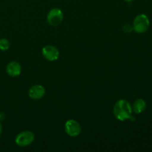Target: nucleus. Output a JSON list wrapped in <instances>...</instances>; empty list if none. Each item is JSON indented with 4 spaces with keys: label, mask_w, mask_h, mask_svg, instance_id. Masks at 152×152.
Returning <instances> with one entry per match:
<instances>
[{
    "label": "nucleus",
    "mask_w": 152,
    "mask_h": 152,
    "mask_svg": "<svg viewBox=\"0 0 152 152\" xmlns=\"http://www.w3.org/2000/svg\"><path fill=\"white\" fill-rule=\"evenodd\" d=\"M132 107L126 99H120L114 106V117L120 121L130 120L132 117Z\"/></svg>",
    "instance_id": "f257e3e1"
},
{
    "label": "nucleus",
    "mask_w": 152,
    "mask_h": 152,
    "mask_svg": "<svg viewBox=\"0 0 152 152\" xmlns=\"http://www.w3.org/2000/svg\"><path fill=\"white\" fill-rule=\"evenodd\" d=\"M133 30L137 34L146 32L150 26V21L145 14H139L136 16L133 22Z\"/></svg>",
    "instance_id": "f03ea898"
},
{
    "label": "nucleus",
    "mask_w": 152,
    "mask_h": 152,
    "mask_svg": "<svg viewBox=\"0 0 152 152\" xmlns=\"http://www.w3.org/2000/svg\"><path fill=\"white\" fill-rule=\"evenodd\" d=\"M34 134L31 131H24L16 136L15 142L20 147L28 146L34 141Z\"/></svg>",
    "instance_id": "7ed1b4c3"
},
{
    "label": "nucleus",
    "mask_w": 152,
    "mask_h": 152,
    "mask_svg": "<svg viewBox=\"0 0 152 152\" xmlns=\"http://www.w3.org/2000/svg\"><path fill=\"white\" fill-rule=\"evenodd\" d=\"M63 20V13L59 8L51 9L47 16V21L50 25L56 27L60 25Z\"/></svg>",
    "instance_id": "20e7f679"
},
{
    "label": "nucleus",
    "mask_w": 152,
    "mask_h": 152,
    "mask_svg": "<svg viewBox=\"0 0 152 152\" xmlns=\"http://www.w3.org/2000/svg\"><path fill=\"white\" fill-rule=\"evenodd\" d=\"M65 131L68 136L74 137L80 134L82 129L78 122L74 120H69L65 123Z\"/></svg>",
    "instance_id": "39448f33"
},
{
    "label": "nucleus",
    "mask_w": 152,
    "mask_h": 152,
    "mask_svg": "<svg viewBox=\"0 0 152 152\" xmlns=\"http://www.w3.org/2000/svg\"><path fill=\"white\" fill-rule=\"evenodd\" d=\"M42 56L48 61H56L59 56V51L57 48L53 45H47L42 48Z\"/></svg>",
    "instance_id": "423d86ee"
},
{
    "label": "nucleus",
    "mask_w": 152,
    "mask_h": 152,
    "mask_svg": "<svg viewBox=\"0 0 152 152\" xmlns=\"http://www.w3.org/2000/svg\"><path fill=\"white\" fill-rule=\"evenodd\" d=\"M45 94V89L41 85H35L30 88L28 95L31 99L38 100L42 99Z\"/></svg>",
    "instance_id": "0eeeda50"
},
{
    "label": "nucleus",
    "mask_w": 152,
    "mask_h": 152,
    "mask_svg": "<svg viewBox=\"0 0 152 152\" xmlns=\"http://www.w3.org/2000/svg\"><path fill=\"white\" fill-rule=\"evenodd\" d=\"M6 71H7V74L9 76L16 77L20 75L21 72H22V67H21V65L18 62L12 61V62H10L7 65Z\"/></svg>",
    "instance_id": "6e6552de"
},
{
    "label": "nucleus",
    "mask_w": 152,
    "mask_h": 152,
    "mask_svg": "<svg viewBox=\"0 0 152 152\" xmlns=\"http://www.w3.org/2000/svg\"><path fill=\"white\" fill-rule=\"evenodd\" d=\"M132 111L137 114H141L146 108V102L142 99H137L134 101L132 105Z\"/></svg>",
    "instance_id": "1a4fd4ad"
},
{
    "label": "nucleus",
    "mask_w": 152,
    "mask_h": 152,
    "mask_svg": "<svg viewBox=\"0 0 152 152\" xmlns=\"http://www.w3.org/2000/svg\"><path fill=\"white\" fill-rule=\"evenodd\" d=\"M10 48V42L7 39H0V50H7Z\"/></svg>",
    "instance_id": "9d476101"
},
{
    "label": "nucleus",
    "mask_w": 152,
    "mask_h": 152,
    "mask_svg": "<svg viewBox=\"0 0 152 152\" xmlns=\"http://www.w3.org/2000/svg\"><path fill=\"white\" fill-rule=\"evenodd\" d=\"M123 30L125 33H130L133 31V26L129 24H126V25H123Z\"/></svg>",
    "instance_id": "9b49d317"
},
{
    "label": "nucleus",
    "mask_w": 152,
    "mask_h": 152,
    "mask_svg": "<svg viewBox=\"0 0 152 152\" xmlns=\"http://www.w3.org/2000/svg\"><path fill=\"white\" fill-rule=\"evenodd\" d=\"M4 113H2V112H1L0 113V120H3L4 119Z\"/></svg>",
    "instance_id": "f8f14e48"
},
{
    "label": "nucleus",
    "mask_w": 152,
    "mask_h": 152,
    "mask_svg": "<svg viewBox=\"0 0 152 152\" xmlns=\"http://www.w3.org/2000/svg\"><path fill=\"white\" fill-rule=\"evenodd\" d=\"M1 132H2V125L0 123V136H1Z\"/></svg>",
    "instance_id": "ddd939ff"
},
{
    "label": "nucleus",
    "mask_w": 152,
    "mask_h": 152,
    "mask_svg": "<svg viewBox=\"0 0 152 152\" xmlns=\"http://www.w3.org/2000/svg\"><path fill=\"white\" fill-rule=\"evenodd\" d=\"M123 1H126V2H132V1H133L134 0H123Z\"/></svg>",
    "instance_id": "4468645a"
}]
</instances>
